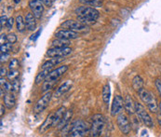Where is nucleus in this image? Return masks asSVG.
Returning <instances> with one entry per match:
<instances>
[{"mask_svg": "<svg viewBox=\"0 0 161 137\" xmlns=\"http://www.w3.org/2000/svg\"><path fill=\"white\" fill-rule=\"evenodd\" d=\"M75 13L76 14L77 21L84 24L94 23L98 18L100 17V12L92 7H78L75 9Z\"/></svg>", "mask_w": 161, "mask_h": 137, "instance_id": "1", "label": "nucleus"}, {"mask_svg": "<svg viewBox=\"0 0 161 137\" xmlns=\"http://www.w3.org/2000/svg\"><path fill=\"white\" fill-rule=\"evenodd\" d=\"M138 94L140 99L143 101L144 104H145L149 111L154 114H157L159 108V104L158 103V100L155 97V95L151 92L147 91L145 87L138 92Z\"/></svg>", "mask_w": 161, "mask_h": 137, "instance_id": "2", "label": "nucleus"}, {"mask_svg": "<svg viewBox=\"0 0 161 137\" xmlns=\"http://www.w3.org/2000/svg\"><path fill=\"white\" fill-rule=\"evenodd\" d=\"M105 125V119L102 114H95L91 119L90 135L93 137L100 136Z\"/></svg>", "mask_w": 161, "mask_h": 137, "instance_id": "3", "label": "nucleus"}, {"mask_svg": "<svg viewBox=\"0 0 161 137\" xmlns=\"http://www.w3.org/2000/svg\"><path fill=\"white\" fill-rule=\"evenodd\" d=\"M90 127H89L88 124L84 120H76L70 126L69 135L72 137L85 136L90 132Z\"/></svg>", "mask_w": 161, "mask_h": 137, "instance_id": "4", "label": "nucleus"}, {"mask_svg": "<svg viewBox=\"0 0 161 137\" xmlns=\"http://www.w3.org/2000/svg\"><path fill=\"white\" fill-rule=\"evenodd\" d=\"M135 114L144 122V124L146 127H149V128L154 127V121L151 116L149 115L148 111L145 109V107L142 104L137 103V102H135Z\"/></svg>", "mask_w": 161, "mask_h": 137, "instance_id": "5", "label": "nucleus"}, {"mask_svg": "<svg viewBox=\"0 0 161 137\" xmlns=\"http://www.w3.org/2000/svg\"><path fill=\"white\" fill-rule=\"evenodd\" d=\"M117 124L118 129L120 130V132L127 135L131 133V124L128 119V117L126 116V114L124 113H119L117 117Z\"/></svg>", "mask_w": 161, "mask_h": 137, "instance_id": "6", "label": "nucleus"}, {"mask_svg": "<svg viewBox=\"0 0 161 137\" xmlns=\"http://www.w3.org/2000/svg\"><path fill=\"white\" fill-rule=\"evenodd\" d=\"M52 97V92H47L35 104L34 107V114H40L43 112L48 106L50 102V99Z\"/></svg>", "mask_w": 161, "mask_h": 137, "instance_id": "7", "label": "nucleus"}, {"mask_svg": "<svg viewBox=\"0 0 161 137\" xmlns=\"http://www.w3.org/2000/svg\"><path fill=\"white\" fill-rule=\"evenodd\" d=\"M61 27L63 29H69V30L76 31V32H77V31L84 32L89 29V27L86 24L80 22L79 21H74V20H67L65 21H63L61 24Z\"/></svg>", "mask_w": 161, "mask_h": 137, "instance_id": "8", "label": "nucleus"}, {"mask_svg": "<svg viewBox=\"0 0 161 137\" xmlns=\"http://www.w3.org/2000/svg\"><path fill=\"white\" fill-rule=\"evenodd\" d=\"M69 66L68 65H62L54 70H51L49 72V74L48 75V77L46 78L45 81L46 82H53V83H56L58 81V79L63 76V74L66 73V71L68 70Z\"/></svg>", "mask_w": 161, "mask_h": 137, "instance_id": "9", "label": "nucleus"}, {"mask_svg": "<svg viewBox=\"0 0 161 137\" xmlns=\"http://www.w3.org/2000/svg\"><path fill=\"white\" fill-rule=\"evenodd\" d=\"M72 53V49L69 47H62V48H50L47 50L46 55L52 58V57H65Z\"/></svg>", "mask_w": 161, "mask_h": 137, "instance_id": "10", "label": "nucleus"}, {"mask_svg": "<svg viewBox=\"0 0 161 137\" xmlns=\"http://www.w3.org/2000/svg\"><path fill=\"white\" fill-rule=\"evenodd\" d=\"M44 6L45 5L40 0H30L29 1V7L36 19H41L42 14L44 12Z\"/></svg>", "mask_w": 161, "mask_h": 137, "instance_id": "11", "label": "nucleus"}, {"mask_svg": "<svg viewBox=\"0 0 161 137\" xmlns=\"http://www.w3.org/2000/svg\"><path fill=\"white\" fill-rule=\"evenodd\" d=\"M123 107H124V99L120 95H116L111 106V116L112 117L117 116L119 113H121Z\"/></svg>", "mask_w": 161, "mask_h": 137, "instance_id": "12", "label": "nucleus"}, {"mask_svg": "<svg viewBox=\"0 0 161 137\" xmlns=\"http://www.w3.org/2000/svg\"><path fill=\"white\" fill-rule=\"evenodd\" d=\"M55 36L58 38H63V39H76L79 37V35L77 32L69 30V29H61L58 32L55 33Z\"/></svg>", "mask_w": 161, "mask_h": 137, "instance_id": "13", "label": "nucleus"}, {"mask_svg": "<svg viewBox=\"0 0 161 137\" xmlns=\"http://www.w3.org/2000/svg\"><path fill=\"white\" fill-rule=\"evenodd\" d=\"M124 109L130 116L135 114V102L129 94L126 95V97L124 98Z\"/></svg>", "mask_w": 161, "mask_h": 137, "instance_id": "14", "label": "nucleus"}, {"mask_svg": "<svg viewBox=\"0 0 161 137\" xmlns=\"http://www.w3.org/2000/svg\"><path fill=\"white\" fill-rule=\"evenodd\" d=\"M54 114L55 113H50L47 118L46 120H44V122L41 124L40 128H39V133L42 135V134H45L46 132H48L51 127H53V122H54Z\"/></svg>", "mask_w": 161, "mask_h": 137, "instance_id": "15", "label": "nucleus"}, {"mask_svg": "<svg viewBox=\"0 0 161 137\" xmlns=\"http://www.w3.org/2000/svg\"><path fill=\"white\" fill-rule=\"evenodd\" d=\"M4 105L7 109H12L16 105V96L12 92H7L4 94Z\"/></svg>", "mask_w": 161, "mask_h": 137, "instance_id": "16", "label": "nucleus"}, {"mask_svg": "<svg viewBox=\"0 0 161 137\" xmlns=\"http://www.w3.org/2000/svg\"><path fill=\"white\" fill-rule=\"evenodd\" d=\"M72 117H73V110H71V109L70 110H66L65 113H64V115H63V117L62 118L60 123L57 126L58 130L59 131H62L65 126H67L68 124H70V121H71Z\"/></svg>", "mask_w": 161, "mask_h": 137, "instance_id": "17", "label": "nucleus"}, {"mask_svg": "<svg viewBox=\"0 0 161 137\" xmlns=\"http://www.w3.org/2000/svg\"><path fill=\"white\" fill-rule=\"evenodd\" d=\"M25 25L27 30L29 31H34L36 27V18L32 12H28L25 16Z\"/></svg>", "mask_w": 161, "mask_h": 137, "instance_id": "18", "label": "nucleus"}, {"mask_svg": "<svg viewBox=\"0 0 161 137\" xmlns=\"http://www.w3.org/2000/svg\"><path fill=\"white\" fill-rule=\"evenodd\" d=\"M64 60H65V58H64V57H52L50 60H48V61L45 62V63L42 64L41 68H42V69H46V68H52V67L56 66L57 64H61L62 62H63Z\"/></svg>", "mask_w": 161, "mask_h": 137, "instance_id": "19", "label": "nucleus"}, {"mask_svg": "<svg viewBox=\"0 0 161 137\" xmlns=\"http://www.w3.org/2000/svg\"><path fill=\"white\" fill-rule=\"evenodd\" d=\"M73 82L71 80H68L66 82H64L63 84H62L55 92V97H60L62 95H63L64 93H66L72 87Z\"/></svg>", "mask_w": 161, "mask_h": 137, "instance_id": "20", "label": "nucleus"}, {"mask_svg": "<svg viewBox=\"0 0 161 137\" xmlns=\"http://www.w3.org/2000/svg\"><path fill=\"white\" fill-rule=\"evenodd\" d=\"M50 71H51V68H46V69H43L41 72H39V73L36 75L35 78H34V83H35L36 85H38V84H40L41 82L45 81L46 78L48 77V75L49 74Z\"/></svg>", "mask_w": 161, "mask_h": 137, "instance_id": "21", "label": "nucleus"}, {"mask_svg": "<svg viewBox=\"0 0 161 137\" xmlns=\"http://www.w3.org/2000/svg\"><path fill=\"white\" fill-rule=\"evenodd\" d=\"M70 45V41L68 39H63V38H58L56 37V39H54L50 46L51 48H62V47H69Z\"/></svg>", "mask_w": 161, "mask_h": 137, "instance_id": "22", "label": "nucleus"}, {"mask_svg": "<svg viewBox=\"0 0 161 137\" xmlns=\"http://www.w3.org/2000/svg\"><path fill=\"white\" fill-rule=\"evenodd\" d=\"M65 111H66L65 107H64V106H61L60 108H58V109L54 112L55 114H54V122H53V127L58 126V124L60 123V121H61L62 118L63 117V115H64Z\"/></svg>", "mask_w": 161, "mask_h": 137, "instance_id": "23", "label": "nucleus"}, {"mask_svg": "<svg viewBox=\"0 0 161 137\" xmlns=\"http://www.w3.org/2000/svg\"><path fill=\"white\" fill-rule=\"evenodd\" d=\"M102 96H103V101L105 105L109 104L110 101V96H111V90H110V84L106 83L104 88H103V92H102Z\"/></svg>", "mask_w": 161, "mask_h": 137, "instance_id": "24", "label": "nucleus"}, {"mask_svg": "<svg viewBox=\"0 0 161 137\" xmlns=\"http://www.w3.org/2000/svg\"><path fill=\"white\" fill-rule=\"evenodd\" d=\"M15 22H16V28H17L18 32L19 33H23L25 31V28H26L25 20L23 19V17L21 15H18L16 17Z\"/></svg>", "mask_w": 161, "mask_h": 137, "instance_id": "25", "label": "nucleus"}, {"mask_svg": "<svg viewBox=\"0 0 161 137\" xmlns=\"http://www.w3.org/2000/svg\"><path fill=\"white\" fill-rule=\"evenodd\" d=\"M132 88L138 92L144 88V79L140 76H135L132 79Z\"/></svg>", "mask_w": 161, "mask_h": 137, "instance_id": "26", "label": "nucleus"}, {"mask_svg": "<svg viewBox=\"0 0 161 137\" xmlns=\"http://www.w3.org/2000/svg\"><path fill=\"white\" fill-rule=\"evenodd\" d=\"M79 3L85 5V6H90V7H101L103 5L102 0H78Z\"/></svg>", "mask_w": 161, "mask_h": 137, "instance_id": "27", "label": "nucleus"}, {"mask_svg": "<svg viewBox=\"0 0 161 137\" xmlns=\"http://www.w3.org/2000/svg\"><path fill=\"white\" fill-rule=\"evenodd\" d=\"M19 76H20V73L17 69L16 70H9V72H7V79L9 81H13L15 79H18Z\"/></svg>", "mask_w": 161, "mask_h": 137, "instance_id": "28", "label": "nucleus"}, {"mask_svg": "<svg viewBox=\"0 0 161 137\" xmlns=\"http://www.w3.org/2000/svg\"><path fill=\"white\" fill-rule=\"evenodd\" d=\"M0 49H1V52H3V53H9L11 51V50H12V44L9 43V42H6L5 44L0 46Z\"/></svg>", "mask_w": 161, "mask_h": 137, "instance_id": "29", "label": "nucleus"}, {"mask_svg": "<svg viewBox=\"0 0 161 137\" xmlns=\"http://www.w3.org/2000/svg\"><path fill=\"white\" fill-rule=\"evenodd\" d=\"M20 64H19V61L15 58H12L10 59L9 61V64H8V69L9 70H16L18 67H19Z\"/></svg>", "mask_w": 161, "mask_h": 137, "instance_id": "30", "label": "nucleus"}, {"mask_svg": "<svg viewBox=\"0 0 161 137\" xmlns=\"http://www.w3.org/2000/svg\"><path fill=\"white\" fill-rule=\"evenodd\" d=\"M11 83H12V90H11V92H17L18 91H19V89H20V81H19V78L18 79H15V80H13V81H11Z\"/></svg>", "mask_w": 161, "mask_h": 137, "instance_id": "31", "label": "nucleus"}, {"mask_svg": "<svg viewBox=\"0 0 161 137\" xmlns=\"http://www.w3.org/2000/svg\"><path fill=\"white\" fill-rule=\"evenodd\" d=\"M7 42L11 43V44H14V43L17 42V36H16L15 34L10 33V34H8V35H7Z\"/></svg>", "mask_w": 161, "mask_h": 137, "instance_id": "32", "label": "nucleus"}, {"mask_svg": "<svg viewBox=\"0 0 161 137\" xmlns=\"http://www.w3.org/2000/svg\"><path fill=\"white\" fill-rule=\"evenodd\" d=\"M155 85H156V88H157V90H158V92H159V95H160V97H161V79L160 78H156V80H155Z\"/></svg>", "mask_w": 161, "mask_h": 137, "instance_id": "33", "label": "nucleus"}, {"mask_svg": "<svg viewBox=\"0 0 161 137\" xmlns=\"http://www.w3.org/2000/svg\"><path fill=\"white\" fill-rule=\"evenodd\" d=\"M13 24H14V19L12 17L11 18H8V20L7 21V24H6V27L7 28V30H10L12 28Z\"/></svg>", "mask_w": 161, "mask_h": 137, "instance_id": "34", "label": "nucleus"}, {"mask_svg": "<svg viewBox=\"0 0 161 137\" xmlns=\"http://www.w3.org/2000/svg\"><path fill=\"white\" fill-rule=\"evenodd\" d=\"M7 16H5V15H2L1 16V21H0V25H1V29H3V27H4V25H6L7 24Z\"/></svg>", "mask_w": 161, "mask_h": 137, "instance_id": "35", "label": "nucleus"}, {"mask_svg": "<svg viewBox=\"0 0 161 137\" xmlns=\"http://www.w3.org/2000/svg\"><path fill=\"white\" fill-rule=\"evenodd\" d=\"M9 57V54L8 53H3L1 52V55H0V58H1V63L3 62H6L7 60V58Z\"/></svg>", "mask_w": 161, "mask_h": 137, "instance_id": "36", "label": "nucleus"}, {"mask_svg": "<svg viewBox=\"0 0 161 137\" xmlns=\"http://www.w3.org/2000/svg\"><path fill=\"white\" fill-rule=\"evenodd\" d=\"M6 41H7V35L5 34H1V37H0V43H1V45L5 44Z\"/></svg>", "mask_w": 161, "mask_h": 137, "instance_id": "37", "label": "nucleus"}, {"mask_svg": "<svg viewBox=\"0 0 161 137\" xmlns=\"http://www.w3.org/2000/svg\"><path fill=\"white\" fill-rule=\"evenodd\" d=\"M46 7H50L52 5V0H40Z\"/></svg>", "mask_w": 161, "mask_h": 137, "instance_id": "38", "label": "nucleus"}, {"mask_svg": "<svg viewBox=\"0 0 161 137\" xmlns=\"http://www.w3.org/2000/svg\"><path fill=\"white\" fill-rule=\"evenodd\" d=\"M158 121H159V124L161 126V102L159 103V114H158Z\"/></svg>", "mask_w": 161, "mask_h": 137, "instance_id": "39", "label": "nucleus"}, {"mask_svg": "<svg viewBox=\"0 0 161 137\" xmlns=\"http://www.w3.org/2000/svg\"><path fill=\"white\" fill-rule=\"evenodd\" d=\"M0 74H1V77L6 76L7 74V70H6V68L4 66H1V68H0Z\"/></svg>", "mask_w": 161, "mask_h": 137, "instance_id": "40", "label": "nucleus"}, {"mask_svg": "<svg viewBox=\"0 0 161 137\" xmlns=\"http://www.w3.org/2000/svg\"><path fill=\"white\" fill-rule=\"evenodd\" d=\"M4 106L5 105H3V104L0 105V116L1 117H3L5 115V107H4Z\"/></svg>", "mask_w": 161, "mask_h": 137, "instance_id": "41", "label": "nucleus"}, {"mask_svg": "<svg viewBox=\"0 0 161 137\" xmlns=\"http://www.w3.org/2000/svg\"><path fill=\"white\" fill-rule=\"evenodd\" d=\"M5 83H6V80H5V78H3V77H1V82H0L1 86H3V85H4Z\"/></svg>", "mask_w": 161, "mask_h": 137, "instance_id": "42", "label": "nucleus"}, {"mask_svg": "<svg viewBox=\"0 0 161 137\" xmlns=\"http://www.w3.org/2000/svg\"><path fill=\"white\" fill-rule=\"evenodd\" d=\"M15 4H19L20 2H21V0H12Z\"/></svg>", "mask_w": 161, "mask_h": 137, "instance_id": "43", "label": "nucleus"}, {"mask_svg": "<svg viewBox=\"0 0 161 137\" xmlns=\"http://www.w3.org/2000/svg\"><path fill=\"white\" fill-rule=\"evenodd\" d=\"M52 1H55V0H52Z\"/></svg>", "mask_w": 161, "mask_h": 137, "instance_id": "44", "label": "nucleus"}]
</instances>
